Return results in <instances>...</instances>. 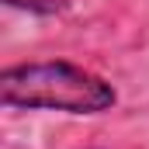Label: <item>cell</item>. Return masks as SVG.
Here are the masks:
<instances>
[{
	"mask_svg": "<svg viewBox=\"0 0 149 149\" xmlns=\"http://www.w3.org/2000/svg\"><path fill=\"white\" fill-rule=\"evenodd\" d=\"M118 94L97 73L52 59L21 63L0 73V104L17 111H66V114H101L111 111Z\"/></svg>",
	"mask_w": 149,
	"mask_h": 149,
	"instance_id": "cell-1",
	"label": "cell"
},
{
	"mask_svg": "<svg viewBox=\"0 0 149 149\" xmlns=\"http://www.w3.org/2000/svg\"><path fill=\"white\" fill-rule=\"evenodd\" d=\"M7 7H21V10H31V14H59L66 7V0H3Z\"/></svg>",
	"mask_w": 149,
	"mask_h": 149,
	"instance_id": "cell-2",
	"label": "cell"
}]
</instances>
